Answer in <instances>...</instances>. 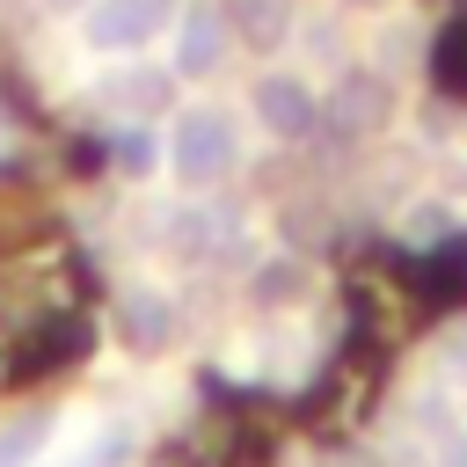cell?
Instances as JSON below:
<instances>
[{
  "mask_svg": "<svg viewBox=\"0 0 467 467\" xmlns=\"http://www.w3.org/2000/svg\"><path fill=\"white\" fill-rule=\"evenodd\" d=\"M234 124L219 117V109H175V124H168V139H161V161L175 168V182H219L226 168H234Z\"/></svg>",
  "mask_w": 467,
  "mask_h": 467,
  "instance_id": "1",
  "label": "cell"
},
{
  "mask_svg": "<svg viewBox=\"0 0 467 467\" xmlns=\"http://www.w3.org/2000/svg\"><path fill=\"white\" fill-rule=\"evenodd\" d=\"M175 22V0H88L80 7V36L95 51H139Z\"/></svg>",
  "mask_w": 467,
  "mask_h": 467,
  "instance_id": "2",
  "label": "cell"
},
{
  "mask_svg": "<svg viewBox=\"0 0 467 467\" xmlns=\"http://www.w3.org/2000/svg\"><path fill=\"white\" fill-rule=\"evenodd\" d=\"M226 15L212 7V0H190L175 22H168V66H175V80H204V73H219V58H226Z\"/></svg>",
  "mask_w": 467,
  "mask_h": 467,
  "instance_id": "3",
  "label": "cell"
},
{
  "mask_svg": "<svg viewBox=\"0 0 467 467\" xmlns=\"http://www.w3.org/2000/svg\"><path fill=\"white\" fill-rule=\"evenodd\" d=\"M248 109L263 117V131H277V139H306L314 117H321V95H314L299 73H263L255 95H248Z\"/></svg>",
  "mask_w": 467,
  "mask_h": 467,
  "instance_id": "4",
  "label": "cell"
},
{
  "mask_svg": "<svg viewBox=\"0 0 467 467\" xmlns=\"http://www.w3.org/2000/svg\"><path fill=\"white\" fill-rule=\"evenodd\" d=\"M117 328H124V343H131V350H161V343H168V328H175L168 292H153V285L117 292Z\"/></svg>",
  "mask_w": 467,
  "mask_h": 467,
  "instance_id": "5",
  "label": "cell"
},
{
  "mask_svg": "<svg viewBox=\"0 0 467 467\" xmlns=\"http://www.w3.org/2000/svg\"><path fill=\"white\" fill-rule=\"evenodd\" d=\"M168 95H175V66H131V73H109V102H124L131 117H153Z\"/></svg>",
  "mask_w": 467,
  "mask_h": 467,
  "instance_id": "6",
  "label": "cell"
},
{
  "mask_svg": "<svg viewBox=\"0 0 467 467\" xmlns=\"http://www.w3.org/2000/svg\"><path fill=\"white\" fill-rule=\"evenodd\" d=\"M131 460V423H95L58 467H124Z\"/></svg>",
  "mask_w": 467,
  "mask_h": 467,
  "instance_id": "7",
  "label": "cell"
},
{
  "mask_svg": "<svg viewBox=\"0 0 467 467\" xmlns=\"http://www.w3.org/2000/svg\"><path fill=\"white\" fill-rule=\"evenodd\" d=\"M44 445H51V423H7L0 431V467H44Z\"/></svg>",
  "mask_w": 467,
  "mask_h": 467,
  "instance_id": "8",
  "label": "cell"
},
{
  "mask_svg": "<svg viewBox=\"0 0 467 467\" xmlns=\"http://www.w3.org/2000/svg\"><path fill=\"white\" fill-rule=\"evenodd\" d=\"M379 109H387V80L358 73V80L343 88V124H379Z\"/></svg>",
  "mask_w": 467,
  "mask_h": 467,
  "instance_id": "9",
  "label": "cell"
},
{
  "mask_svg": "<svg viewBox=\"0 0 467 467\" xmlns=\"http://www.w3.org/2000/svg\"><path fill=\"white\" fill-rule=\"evenodd\" d=\"M109 153H117V168H124V175H153V161H161V146H153L146 131H117V146H109Z\"/></svg>",
  "mask_w": 467,
  "mask_h": 467,
  "instance_id": "10",
  "label": "cell"
},
{
  "mask_svg": "<svg viewBox=\"0 0 467 467\" xmlns=\"http://www.w3.org/2000/svg\"><path fill=\"white\" fill-rule=\"evenodd\" d=\"M234 7H241V22H248L255 36H277V29H285V7H277V0H234Z\"/></svg>",
  "mask_w": 467,
  "mask_h": 467,
  "instance_id": "11",
  "label": "cell"
},
{
  "mask_svg": "<svg viewBox=\"0 0 467 467\" xmlns=\"http://www.w3.org/2000/svg\"><path fill=\"white\" fill-rule=\"evenodd\" d=\"M197 234H204V219H197V212H182V219H168V248H175V255H197V248H204Z\"/></svg>",
  "mask_w": 467,
  "mask_h": 467,
  "instance_id": "12",
  "label": "cell"
},
{
  "mask_svg": "<svg viewBox=\"0 0 467 467\" xmlns=\"http://www.w3.org/2000/svg\"><path fill=\"white\" fill-rule=\"evenodd\" d=\"M438 226H445V212H416L401 234H409V241H438Z\"/></svg>",
  "mask_w": 467,
  "mask_h": 467,
  "instance_id": "13",
  "label": "cell"
},
{
  "mask_svg": "<svg viewBox=\"0 0 467 467\" xmlns=\"http://www.w3.org/2000/svg\"><path fill=\"white\" fill-rule=\"evenodd\" d=\"M44 7H88V0H44Z\"/></svg>",
  "mask_w": 467,
  "mask_h": 467,
  "instance_id": "14",
  "label": "cell"
},
{
  "mask_svg": "<svg viewBox=\"0 0 467 467\" xmlns=\"http://www.w3.org/2000/svg\"><path fill=\"white\" fill-rule=\"evenodd\" d=\"M445 467H467V452H452V460H445Z\"/></svg>",
  "mask_w": 467,
  "mask_h": 467,
  "instance_id": "15",
  "label": "cell"
}]
</instances>
